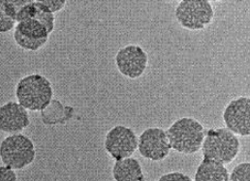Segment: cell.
Instances as JSON below:
<instances>
[{"mask_svg":"<svg viewBox=\"0 0 250 181\" xmlns=\"http://www.w3.org/2000/svg\"><path fill=\"white\" fill-rule=\"evenodd\" d=\"M50 80L42 75L32 74L22 78L17 84L18 103L25 110L38 112L46 109L53 98Z\"/></svg>","mask_w":250,"mask_h":181,"instance_id":"6da1fadb","label":"cell"},{"mask_svg":"<svg viewBox=\"0 0 250 181\" xmlns=\"http://www.w3.org/2000/svg\"><path fill=\"white\" fill-rule=\"evenodd\" d=\"M202 152L205 159H209L223 165L233 162L239 154L241 144L235 134L227 128L210 129L203 143Z\"/></svg>","mask_w":250,"mask_h":181,"instance_id":"7a4b0ae2","label":"cell"},{"mask_svg":"<svg viewBox=\"0 0 250 181\" xmlns=\"http://www.w3.org/2000/svg\"><path fill=\"white\" fill-rule=\"evenodd\" d=\"M165 132L171 148L184 154L198 152L205 139L204 126L192 118H183L175 121Z\"/></svg>","mask_w":250,"mask_h":181,"instance_id":"3957f363","label":"cell"},{"mask_svg":"<svg viewBox=\"0 0 250 181\" xmlns=\"http://www.w3.org/2000/svg\"><path fill=\"white\" fill-rule=\"evenodd\" d=\"M33 141L24 135L15 134L5 138L0 144V159L12 170H22L35 159Z\"/></svg>","mask_w":250,"mask_h":181,"instance_id":"277c9868","label":"cell"},{"mask_svg":"<svg viewBox=\"0 0 250 181\" xmlns=\"http://www.w3.org/2000/svg\"><path fill=\"white\" fill-rule=\"evenodd\" d=\"M179 23L188 30H202L210 24L214 11L208 0H184L175 12Z\"/></svg>","mask_w":250,"mask_h":181,"instance_id":"5b68a950","label":"cell"},{"mask_svg":"<svg viewBox=\"0 0 250 181\" xmlns=\"http://www.w3.org/2000/svg\"><path fill=\"white\" fill-rule=\"evenodd\" d=\"M138 148V138L135 132L124 125L112 128L105 139L106 151L116 160L132 156Z\"/></svg>","mask_w":250,"mask_h":181,"instance_id":"8992f818","label":"cell"},{"mask_svg":"<svg viewBox=\"0 0 250 181\" xmlns=\"http://www.w3.org/2000/svg\"><path fill=\"white\" fill-rule=\"evenodd\" d=\"M140 154L151 161L164 160L170 153L171 146L166 132L161 128H147L138 139Z\"/></svg>","mask_w":250,"mask_h":181,"instance_id":"52a82bcc","label":"cell"},{"mask_svg":"<svg viewBox=\"0 0 250 181\" xmlns=\"http://www.w3.org/2000/svg\"><path fill=\"white\" fill-rule=\"evenodd\" d=\"M46 27L36 20L18 22L14 30V39L18 46L26 51L36 52L43 48L49 39Z\"/></svg>","mask_w":250,"mask_h":181,"instance_id":"ba28073f","label":"cell"},{"mask_svg":"<svg viewBox=\"0 0 250 181\" xmlns=\"http://www.w3.org/2000/svg\"><path fill=\"white\" fill-rule=\"evenodd\" d=\"M226 128L235 135H250V97H240L231 101L223 112Z\"/></svg>","mask_w":250,"mask_h":181,"instance_id":"9c48e42d","label":"cell"},{"mask_svg":"<svg viewBox=\"0 0 250 181\" xmlns=\"http://www.w3.org/2000/svg\"><path fill=\"white\" fill-rule=\"evenodd\" d=\"M148 62L146 53L137 45L122 48L116 56L119 71L129 79H138L145 73Z\"/></svg>","mask_w":250,"mask_h":181,"instance_id":"30bf717a","label":"cell"},{"mask_svg":"<svg viewBox=\"0 0 250 181\" xmlns=\"http://www.w3.org/2000/svg\"><path fill=\"white\" fill-rule=\"evenodd\" d=\"M29 123L28 113L19 103L8 102L0 107V131L18 134Z\"/></svg>","mask_w":250,"mask_h":181,"instance_id":"8fae6325","label":"cell"},{"mask_svg":"<svg viewBox=\"0 0 250 181\" xmlns=\"http://www.w3.org/2000/svg\"><path fill=\"white\" fill-rule=\"evenodd\" d=\"M194 181H229V173L225 165L204 158L197 168Z\"/></svg>","mask_w":250,"mask_h":181,"instance_id":"7c38bea8","label":"cell"},{"mask_svg":"<svg viewBox=\"0 0 250 181\" xmlns=\"http://www.w3.org/2000/svg\"><path fill=\"white\" fill-rule=\"evenodd\" d=\"M116 181H139L144 178L142 166L135 158H125L116 161L113 168Z\"/></svg>","mask_w":250,"mask_h":181,"instance_id":"4fadbf2b","label":"cell"},{"mask_svg":"<svg viewBox=\"0 0 250 181\" xmlns=\"http://www.w3.org/2000/svg\"><path fill=\"white\" fill-rule=\"evenodd\" d=\"M30 19L36 20L41 24H43L46 27L49 34H51L55 29V15H54V13H52L40 1L32 2V10H31Z\"/></svg>","mask_w":250,"mask_h":181,"instance_id":"5bb4252c","label":"cell"},{"mask_svg":"<svg viewBox=\"0 0 250 181\" xmlns=\"http://www.w3.org/2000/svg\"><path fill=\"white\" fill-rule=\"evenodd\" d=\"M229 181H250V162L237 165L229 176Z\"/></svg>","mask_w":250,"mask_h":181,"instance_id":"9a60e30c","label":"cell"},{"mask_svg":"<svg viewBox=\"0 0 250 181\" xmlns=\"http://www.w3.org/2000/svg\"><path fill=\"white\" fill-rule=\"evenodd\" d=\"M14 26H16V20L7 14L4 0H0V33H6L12 30Z\"/></svg>","mask_w":250,"mask_h":181,"instance_id":"2e32d148","label":"cell"},{"mask_svg":"<svg viewBox=\"0 0 250 181\" xmlns=\"http://www.w3.org/2000/svg\"><path fill=\"white\" fill-rule=\"evenodd\" d=\"M158 181H193L188 175L179 173V172H173L163 175Z\"/></svg>","mask_w":250,"mask_h":181,"instance_id":"e0dca14e","label":"cell"},{"mask_svg":"<svg viewBox=\"0 0 250 181\" xmlns=\"http://www.w3.org/2000/svg\"><path fill=\"white\" fill-rule=\"evenodd\" d=\"M40 2L45 5L52 13L60 12L66 5L65 0H41Z\"/></svg>","mask_w":250,"mask_h":181,"instance_id":"ac0fdd59","label":"cell"},{"mask_svg":"<svg viewBox=\"0 0 250 181\" xmlns=\"http://www.w3.org/2000/svg\"><path fill=\"white\" fill-rule=\"evenodd\" d=\"M0 181H17L15 171L6 166L0 167Z\"/></svg>","mask_w":250,"mask_h":181,"instance_id":"d6986e66","label":"cell"},{"mask_svg":"<svg viewBox=\"0 0 250 181\" xmlns=\"http://www.w3.org/2000/svg\"><path fill=\"white\" fill-rule=\"evenodd\" d=\"M145 181V178H143V179H142V180H140V181Z\"/></svg>","mask_w":250,"mask_h":181,"instance_id":"ffe728a7","label":"cell"}]
</instances>
